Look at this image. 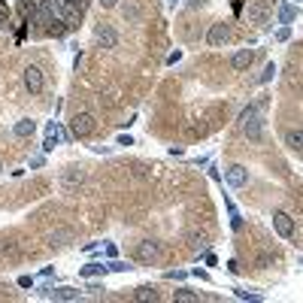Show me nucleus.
<instances>
[{
	"label": "nucleus",
	"mask_w": 303,
	"mask_h": 303,
	"mask_svg": "<svg viewBox=\"0 0 303 303\" xmlns=\"http://www.w3.org/2000/svg\"><path fill=\"white\" fill-rule=\"evenodd\" d=\"M70 134L79 140V137H91L94 134V116L91 112H76L70 119Z\"/></svg>",
	"instance_id": "obj_1"
},
{
	"label": "nucleus",
	"mask_w": 303,
	"mask_h": 303,
	"mask_svg": "<svg viewBox=\"0 0 303 303\" xmlns=\"http://www.w3.org/2000/svg\"><path fill=\"white\" fill-rule=\"evenodd\" d=\"M258 112H261V103L249 106V109L243 112V116H240L243 131H246V137H252V140H258V137H261V119H258Z\"/></svg>",
	"instance_id": "obj_2"
},
{
	"label": "nucleus",
	"mask_w": 303,
	"mask_h": 303,
	"mask_svg": "<svg viewBox=\"0 0 303 303\" xmlns=\"http://www.w3.org/2000/svg\"><path fill=\"white\" fill-rule=\"evenodd\" d=\"M270 12H273L270 0H255V3H249V21H255V24H264L270 18Z\"/></svg>",
	"instance_id": "obj_3"
},
{
	"label": "nucleus",
	"mask_w": 303,
	"mask_h": 303,
	"mask_svg": "<svg viewBox=\"0 0 303 303\" xmlns=\"http://www.w3.org/2000/svg\"><path fill=\"white\" fill-rule=\"evenodd\" d=\"M158 255H161V246H158L155 240H143V243L137 246V261H140V264L158 261Z\"/></svg>",
	"instance_id": "obj_4"
},
{
	"label": "nucleus",
	"mask_w": 303,
	"mask_h": 303,
	"mask_svg": "<svg viewBox=\"0 0 303 303\" xmlns=\"http://www.w3.org/2000/svg\"><path fill=\"white\" fill-rule=\"evenodd\" d=\"M227 40H231V27H227L224 21H218V24H212V27H209V33H206V43H209L212 49H218V46H224Z\"/></svg>",
	"instance_id": "obj_5"
},
{
	"label": "nucleus",
	"mask_w": 303,
	"mask_h": 303,
	"mask_svg": "<svg viewBox=\"0 0 303 303\" xmlns=\"http://www.w3.org/2000/svg\"><path fill=\"white\" fill-rule=\"evenodd\" d=\"M24 88L30 94H40L43 91V70L40 67H24Z\"/></svg>",
	"instance_id": "obj_6"
},
{
	"label": "nucleus",
	"mask_w": 303,
	"mask_h": 303,
	"mask_svg": "<svg viewBox=\"0 0 303 303\" xmlns=\"http://www.w3.org/2000/svg\"><path fill=\"white\" fill-rule=\"evenodd\" d=\"M224 179H227V185H234V188H243V185L249 182V170H246V167H240V164H234V167H227Z\"/></svg>",
	"instance_id": "obj_7"
},
{
	"label": "nucleus",
	"mask_w": 303,
	"mask_h": 303,
	"mask_svg": "<svg viewBox=\"0 0 303 303\" xmlns=\"http://www.w3.org/2000/svg\"><path fill=\"white\" fill-rule=\"evenodd\" d=\"M273 227H276L279 237H291L294 234V221H291L288 212H273Z\"/></svg>",
	"instance_id": "obj_8"
},
{
	"label": "nucleus",
	"mask_w": 303,
	"mask_h": 303,
	"mask_svg": "<svg viewBox=\"0 0 303 303\" xmlns=\"http://www.w3.org/2000/svg\"><path fill=\"white\" fill-rule=\"evenodd\" d=\"M94 40H97L103 49H112V46L119 43V36H116V30H112L109 24H100V27L94 30Z\"/></svg>",
	"instance_id": "obj_9"
},
{
	"label": "nucleus",
	"mask_w": 303,
	"mask_h": 303,
	"mask_svg": "<svg viewBox=\"0 0 303 303\" xmlns=\"http://www.w3.org/2000/svg\"><path fill=\"white\" fill-rule=\"evenodd\" d=\"M252 64H255V52H252V49H240V52L231 58V67H234V70H249Z\"/></svg>",
	"instance_id": "obj_10"
},
{
	"label": "nucleus",
	"mask_w": 303,
	"mask_h": 303,
	"mask_svg": "<svg viewBox=\"0 0 303 303\" xmlns=\"http://www.w3.org/2000/svg\"><path fill=\"white\" fill-rule=\"evenodd\" d=\"M73 240V231L70 227H58V231H52L49 234V246L55 249V246H64V243H70Z\"/></svg>",
	"instance_id": "obj_11"
},
{
	"label": "nucleus",
	"mask_w": 303,
	"mask_h": 303,
	"mask_svg": "<svg viewBox=\"0 0 303 303\" xmlns=\"http://www.w3.org/2000/svg\"><path fill=\"white\" fill-rule=\"evenodd\" d=\"M85 179V170L82 167H67V173H64V185H79Z\"/></svg>",
	"instance_id": "obj_12"
},
{
	"label": "nucleus",
	"mask_w": 303,
	"mask_h": 303,
	"mask_svg": "<svg viewBox=\"0 0 303 303\" xmlns=\"http://www.w3.org/2000/svg\"><path fill=\"white\" fill-rule=\"evenodd\" d=\"M285 146L294 152H303V131H288L285 134Z\"/></svg>",
	"instance_id": "obj_13"
},
{
	"label": "nucleus",
	"mask_w": 303,
	"mask_h": 303,
	"mask_svg": "<svg viewBox=\"0 0 303 303\" xmlns=\"http://www.w3.org/2000/svg\"><path fill=\"white\" fill-rule=\"evenodd\" d=\"M49 297H55V300H79L82 291H76V288H55Z\"/></svg>",
	"instance_id": "obj_14"
},
{
	"label": "nucleus",
	"mask_w": 303,
	"mask_h": 303,
	"mask_svg": "<svg viewBox=\"0 0 303 303\" xmlns=\"http://www.w3.org/2000/svg\"><path fill=\"white\" fill-rule=\"evenodd\" d=\"M33 131H36V122H30V119H21V122L15 125V134H18V137H30Z\"/></svg>",
	"instance_id": "obj_15"
},
{
	"label": "nucleus",
	"mask_w": 303,
	"mask_h": 303,
	"mask_svg": "<svg viewBox=\"0 0 303 303\" xmlns=\"http://www.w3.org/2000/svg\"><path fill=\"white\" fill-rule=\"evenodd\" d=\"M173 300H179V303H197L200 297H197L194 291H185V288H179V291H173Z\"/></svg>",
	"instance_id": "obj_16"
},
{
	"label": "nucleus",
	"mask_w": 303,
	"mask_h": 303,
	"mask_svg": "<svg viewBox=\"0 0 303 303\" xmlns=\"http://www.w3.org/2000/svg\"><path fill=\"white\" fill-rule=\"evenodd\" d=\"M134 297H137V300H158V291L152 288V285H143V288H137Z\"/></svg>",
	"instance_id": "obj_17"
},
{
	"label": "nucleus",
	"mask_w": 303,
	"mask_h": 303,
	"mask_svg": "<svg viewBox=\"0 0 303 303\" xmlns=\"http://www.w3.org/2000/svg\"><path fill=\"white\" fill-rule=\"evenodd\" d=\"M21 15H24V18L30 21V18L36 15V6H33V3H27V0H21Z\"/></svg>",
	"instance_id": "obj_18"
},
{
	"label": "nucleus",
	"mask_w": 303,
	"mask_h": 303,
	"mask_svg": "<svg viewBox=\"0 0 303 303\" xmlns=\"http://www.w3.org/2000/svg\"><path fill=\"white\" fill-rule=\"evenodd\" d=\"M106 267H100V264H88V267H82V276H97V273H103Z\"/></svg>",
	"instance_id": "obj_19"
},
{
	"label": "nucleus",
	"mask_w": 303,
	"mask_h": 303,
	"mask_svg": "<svg viewBox=\"0 0 303 303\" xmlns=\"http://www.w3.org/2000/svg\"><path fill=\"white\" fill-rule=\"evenodd\" d=\"M125 18H131V21H140V9H137L134 3H128V6H125Z\"/></svg>",
	"instance_id": "obj_20"
},
{
	"label": "nucleus",
	"mask_w": 303,
	"mask_h": 303,
	"mask_svg": "<svg viewBox=\"0 0 303 303\" xmlns=\"http://www.w3.org/2000/svg\"><path fill=\"white\" fill-rule=\"evenodd\" d=\"M291 18H294V9H291V6H282V9H279V21H282V24H288Z\"/></svg>",
	"instance_id": "obj_21"
},
{
	"label": "nucleus",
	"mask_w": 303,
	"mask_h": 303,
	"mask_svg": "<svg viewBox=\"0 0 303 303\" xmlns=\"http://www.w3.org/2000/svg\"><path fill=\"white\" fill-rule=\"evenodd\" d=\"M6 21H9V6L0 0V24H6Z\"/></svg>",
	"instance_id": "obj_22"
},
{
	"label": "nucleus",
	"mask_w": 303,
	"mask_h": 303,
	"mask_svg": "<svg viewBox=\"0 0 303 303\" xmlns=\"http://www.w3.org/2000/svg\"><path fill=\"white\" fill-rule=\"evenodd\" d=\"M273 73H276V67H273V64H270V67H267V70H264V76H261V82H267V79H273Z\"/></svg>",
	"instance_id": "obj_23"
},
{
	"label": "nucleus",
	"mask_w": 303,
	"mask_h": 303,
	"mask_svg": "<svg viewBox=\"0 0 303 303\" xmlns=\"http://www.w3.org/2000/svg\"><path fill=\"white\" fill-rule=\"evenodd\" d=\"M109 270H131V267H128V264H122V261H112Z\"/></svg>",
	"instance_id": "obj_24"
},
{
	"label": "nucleus",
	"mask_w": 303,
	"mask_h": 303,
	"mask_svg": "<svg viewBox=\"0 0 303 303\" xmlns=\"http://www.w3.org/2000/svg\"><path fill=\"white\" fill-rule=\"evenodd\" d=\"M206 0H188V9H197V6H203Z\"/></svg>",
	"instance_id": "obj_25"
},
{
	"label": "nucleus",
	"mask_w": 303,
	"mask_h": 303,
	"mask_svg": "<svg viewBox=\"0 0 303 303\" xmlns=\"http://www.w3.org/2000/svg\"><path fill=\"white\" fill-rule=\"evenodd\" d=\"M116 3H119V0H100V6H103V9H112Z\"/></svg>",
	"instance_id": "obj_26"
},
{
	"label": "nucleus",
	"mask_w": 303,
	"mask_h": 303,
	"mask_svg": "<svg viewBox=\"0 0 303 303\" xmlns=\"http://www.w3.org/2000/svg\"><path fill=\"white\" fill-rule=\"evenodd\" d=\"M0 170H3V164H0Z\"/></svg>",
	"instance_id": "obj_27"
}]
</instances>
